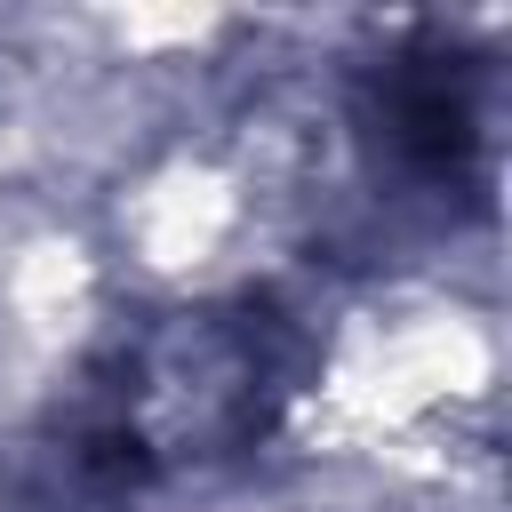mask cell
I'll use <instances>...</instances> for the list:
<instances>
[{
  "instance_id": "obj_1",
  "label": "cell",
  "mask_w": 512,
  "mask_h": 512,
  "mask_svg": "<svg viewBox=\"0 0 512 512\" xmlns=\"http://www.w3.org/2000/svg\"><path fill=\"white\" fill-rule=\"evenodd\" d=\"M384 112H392V144H400L424 176L464 168L472 144H480V112H472L464 64H456L448 48L400 56V72H392V88H384Z\"/></svg>"
}]
</instances>
